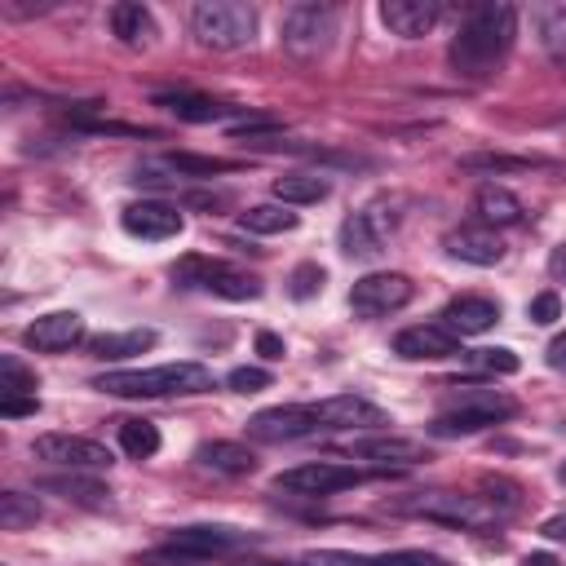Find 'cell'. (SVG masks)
Listing matches in <instances>:
<instances>
[{
  "label": "cell",
  "instance_id": "obj_22",
  "mask_svg": "<svg viewBox=\"0 0 566 566\" xmlns=\"http://www.w3.org/2000/svg\"><path fill=\"white\" fill-rule=\"evenodd\" d=\"M336 243H340V252L354 256V261H376V256L385 252V234L376 230V221H371L367 212H349V217L340 221Z\"/></svg>",
  "mask_w": 566,
  "mask_h": 566
},
{
  "label": "cell",
  "instance_id": "obj_9",
  "mask_svg": "<svg viewBox=\"0 0 566 566\" xmlns=\"http://www.w3.org/2000/svg\"><path fill=\"white\" fill-rule=\"evenodd\" d=\"M31 455L35 460H49L57 469H71V473H97V469H111V451L93 438H80V433H40L31 442Z\"/></svg>",
  "mask_w": 566,
  "mask_h": 566
},
{
  "label": "cell",
  "instance_id": "obj_46",
  "mask_svg": "<svg viewBox=\"0 0 566 566\" xmlns=\"http://www.w3.org/2000/svg\"><path fill=\"white\" fill-rule=\"evenodd\" d=\"M548 274H553V279H566V243L553 248V256H548Z\"/></svg>",
  "mask_w": 566,
  "mask_h": 566
},
{
  "label": "cell",
  "instance_id": "obj_4",
  "mask_svg": "<svg viewBox=\"0 0 566 566\" xmlns=\"http://www.w3.org/2000/svg\"><path fill=\"white\" fill-rule=\"evenodd\" d=\"M513 411H517V402L509 394H500V389H469L442 416H433L429 433L433 438H469V433H482V429L509 420Z\"/></svg>",
  "mask_w": 566,
  "mask_h": 566
},
{
  "label": "cell",
  "instance_id": "obj_5",
  "mask_svg": "<svg viewBox=\"0 0 566 566\" xmlns=\"http://www.w3.org/2000/svg\"><path fill=\"white\" fill-rule=\"evenodd\" d=\"M172 279L181 287H203L212 296H226V301H256L261 296V279L239 270V265H226V261H212V256H186Z\"/></svg>",
  "mask_w": 566,
  "mask_h": 566
},
{
  "label": "cell",
  "instance_id": "obj_39",
  "mask_svg": "<svg viewBox=\"0 0 566 566\" xmlns=\"http://www.w3.org/2000/svg\"><path fill=\"white\" fill-rule=\"evenodd\" d=\"M226 385H230L234 394H261V389H270V371H265V367H234V371L226 376Z\"/></svg>",
  "mask_w": 566,
  "mask_h": 566
},
{
  "label": "cell",
  "instance_id": "obj_47",
  "mask_svg": "<svg viewBox=\"0 0 566 566\" xmlns=\"http://www.w3.org/2000/svg\"><path fill=\"white\" fill-rule=\"evenodd\" d=\"M522 566H562V562H557L553 553H526V557H522Z\"/></svg>",
  "mask_w": 566,
  "mask_h": 566
},
{
  "label": "cell",
  "instance_id": "obj_43",
  "mask_svg": "<svg viewBox=\"0 0 566 566\" xmlns=\"http://www.w3.org/2000/svg\"><path fill=\"white\" fill-rule=\"evenodd\" d=\"M256 354L270 358V363H279V358L287 354V345H283V336H274V332H256Z\"/></svg>",
  "mask_w": 566,
  "mask_h": 566
},
{
  "label": "cell",
  "instance_id": "obj_25",
  "mask_svg": "<svg viewBox=\"0 0 566 566\" xmlns=\"http://www.w3.org/2000/svg\"><path fill=\"white\" fill-rule=\"evenodd\" d=\"M473 208H478L482 226H513V221H522V212H526V208H522V199H517L509 186H495V181L478 186Z\"/></svg>",
  "mask_w": 566,
  "mask_h": 566
},
{
  "label": "cell",
  "instance_id": "obj_41",
  "mask_svg": "<svg viewBox=\"0 0 566 566\" xmlns=\"http://www.w3.org/2000/svg\"><path fill=\"white\" fill-rule=\"evenodd\" d=\"M526 314H531V323H553V318H562V301H557V292H539V296L526 305Z\"/></svg>",
  "mask_w": 566,
  "mask_h": 566
},
{
  "label": "cell",
  "instance_id": "obj_1",
  "mask_svg": "<svg viewBox=\"0 0 566 566\" xmlns=\"http://www.w3.org/2000/svg\"><path fill=\"white\" fill-rule=\"evenodd\" d=\"M513 35H517V9L504 4V0H486V4H473L455 35H451V66L469 80H486L513 49Z\"/></svg>",
  "mask_w": 566,
  "mask_h": 566
},
{
  "label": "cell",
  "instance_id": "obj_30",
  "mask_svg": "<svg viewBox=\"0 0 566 566\" xmlns=\"http://www.w3.org/2000/svg\"><path fill=\"white\" fill-rule=\"evenodd\" d=\"M119 451L133 460H150L159 451V429L150 420H119Z\"/></svg>",
  "mask_w": 566,
  "mask_h": 566
},
{
  "label": "cell",
  "instance_id": "obj_48",
  "mask_svg": "<svg viewBox=\"0 0 566 566\" xmlns=\"http://www.w3.org/2000/svg\"><path fill=\"white\" fill-rule=\"evenodd\" d=\"M243 566H283V562H243Z\"/></svg>",
  "mask_w": 566,
  "mask_h": 566
},
{
  "label": "cell",
  "instance_id": "obj_3",
  "mask_svg": "<svg viewBox=\"0 0 566 566\" xmlns=\"http://www.w3.org/2000/svg\"><path fill=\"white\" fill-rule=\"evenodd\" d=\"M190 31L203 49H217V53L248 49L256 40V9L239 0H199L190 9Z\"/></svg>",
  "mask_w": 566,
  "mask_h": 566
},
{
  "label": "cell",
  "instance_id": "obj_23",
  "mask_svg": "<svg viewBox=\"0 0 566 566\" xmlns=\"http://www.w3.org/2000/svg\"><path fill=\"white\" fill-rule=\"evenodd\" d=\"M155 327H128V332H102V336H88V354L102 358V363H119V358H133V354H146L155 349Z\"/></svg>",
  "mask_w": 566,
  "mask_h": 566
},
{
  "label": "cell",
  "instance_id": "obj_42",
  "mask_svg": "<svg viewBox=\"0 0 566 566\" xmlns=\"http://www.w3.org/2000/svg\"><path fill=\"white\" fill-rule=\"evenodd\" d=\"M40 411V398L35 394H22V398H0V416L18 420V416H35Z\"/></svg>",
  "mask_w": 566,
  "mask_h": 566
},
{
  "label": "cell",
  "instance_id": "obj_40",
  "mask_svg": "<svg viewBox=\"0 0 566 566\" xmlns=\"http://www.w3.org/2000/svg\"><path fill=\"white\" fill-rule=\"evenodd\" d=\"M473 363L486 367V371H500V376H513L517 371V354L513 349H478Z\"/></svg>",
  "mask_w": 566,
  "mask_h": 566
},
{
  "label": "cell",
  "instance_id": "obj_45",
  "mask_svg": "<svg viewBox=\"0 0 566 566\" xmlns=\"http://www.w3.org/2000/svg\"><path fill=\"white\" fill-rule=\"evenodd\" d=\"M539 535H548V539H566V513H557V517H548V522L539 526Z\"/></svg>",
  "mask_w": 566,
  "mask_h": 566
},
{
  "label": "cell",
  "instance_id": "obj_24",
  "mask_svg": "<svg viewBox=\"0 0 566 566\" xmlns=\"http://www.w3.org/2000/svg\"><path fill=\"white\" fill-rule=\"evenodd\" d=\"M195 460H199L203 469H212V473H230V478H239V473H252V469H256V455H252L243 442H226V438L199 442Z\"/></svg>",
  "mask_w": 566,
  "mask_h": 566
},
{
  "label": "cell",
  "instance_id": "obj_20",
  "mask_svg": "<svg viewBox=\"0 0 566 566\" xmlns=\"http://www.w3.org/2000/svg\"><path fill=\"white\" fill-rule=\"evenodd\" d=\"M106 22H111V35H115L119 44H128V49H146V44L159 35L155 13H150L146 4H137V0H119V4H111Z\"/></svg>",
  "mask_w": 566,
  "mask_h": 566
},
{
  "label": "cell",
  "instance_id": "obj_13",
  "mask_svg": "<svg viewBox=\"0 0 566 566\" xmlns=\"http://www.w3.org/2000/svg\"><path fill=\"white\" fill-rule=\"evenodd\" d=\"M243 544H252L248 531H239V526H212V522L177 526L168 535V548H177L181 557H217V553H234Z\"/></svg>",
  "mask_w": 566,
  "mask_h": 566
},
{
  "label": "cell",
  "instance_id": "obj_31",
  "mask_svg": "<svg viewBox=\"0 0 566 566\" xmlns=\"http://www.w3.org/2000/svg\"><path fill=\"white\" fill-rule=\"evenodd\" d=\"M177 177H212V172H234L230 159H212V155H190V150H177L164 159Z\"/></svg>",
  "mask_w": 566,
  "mask_h": 566
},
{
  "label": "cell",
  "instance_id": "obj_38",
  "mask_svg": "<svg viewBox=\"0 0 566 566\" xmlns=\"http://www.w3.org/2000/svg\"><path fill=\"white\" fill-rule=\"evenodd\" d=\"M376 566H451V562L438 553H424V548H398V553H380Z\"/></svg>",
  "mask_w": 566,
  "mask_h": 566
},
{
  "label": "cell",
  "instance_id": "obj_7",
  "mask_svg": "<svg viewBox=\"0 0 566 566\" xmlns=\"http://www.w3.org/2000/svg\"><path fill=\"white\" fill-rule=\"evenodd\" d=\"M367 482L363 469L354 464H332V460H310V464H296V469H283L274 478V491H287V495H336V491H349Z\"/></svg>",
  "mask_w": 566,
  "mask_h": 566
},
{
  "label": "cell",
  "instance_id": "obj_44",
  "mask_svg": "<svg viewBox=\"0 0 566 566\" xmlns=\"http://www.w3.org/2000/svg\"><path fill=\"white\" fill-rule=\"evenodd\" d=\"M544 358H548V367H553V371H566V332H557V336L548 340Z\"/></svg>",
  "mask_w": 566,
  "mask_h": 566
},
{
  "label": "cell",
  "instance_id": "obj_18",
  "mask_svg": "<svg viewBox=\"0 0 566 566\" xmlns=\"http://www.w3.org/2000/svg\"><path fill=\"white\" fill-rule=\"evenodd\" d=\"M495 318H500V305L491 296H455L442 310V327L451 336H482L486 327H495Z\"/></svg>",
  "mask_w": 566,
  "mask_h": 566
},
{
  "label": "cell",
  "instance_id": "obj_34",
  "mask_svg": "<svg viewBox=\"0 0 566 566\" xmlns=\"http://www.w3.org/2000/svg\"><path fill=\"white\" fill-rule=\"evenodd\" d=\"M323 283H327V270H323V265H314V261H301V265L287 274V292H292L296 301L318 296V292H323Z\"/></svg>",
  "mask_w": 566,
  "mask_h": 566
},
{
  "label": "cell",
  "instance_id": "obj_12",
  "mask_svg": "<svg viewBox=\"0 0 566 566\" xmlns=\"http://www.w3.org/2000/svg\"><path fill=\"white\" fill-rule=\"evenodd\" d=\"M314 416H318V429H389V411L358 398V394H336V398H323V402H310Z\"/></svg>",
  "mask_w": 566,
  "mask_h": 566
},
{
  "label": "cell",
  "instance_id": "obj_19",
  "mask_svg": "<svg viewBox=\"0 0 566 566\" xmlns=\"http://www.w3.org/2000/svg\"><path fill=\"white\" fill-rule=\"evenodd\" d=\"M442 243H447V252L455 261H469V265H495L504 256V243H500V234L491 226H460Z\"/></svg>",
  "mask_w": 566,
  "mask_h": 566
},
{
  "label": "cell",
  "instance_id": "obj_14",
  "mask_svg": "<svg viewBox=\"0 0 566 566\" xmlns=\"http://www.w3.org/2000/svg\"><path fill=\"white\" fill-rule=\"evenodd\" d=\"M394 354L407 363H438V358H455L460 354V336H451L442 323H416L402 327L394 336Z\"/></svg>",
  "mask_w": 566,
  "mask_h": 566
},
{
  "label": "cell",
  "instance_id": "obj_15",
  "mask_svg": "<svg viewBox=\"0 0 566 566\" xmlns=\"http://www.w3.org/2000/svg\"><path fill=\"white\" fill-rule=\"evenodd\" d=\"M22 340H27V349H35V354H62V349H71V345L84 340V318H80L75 310L40 314V318L22 332Z\"/></svg>",
  "mask_w": 566,
  "mask_h": 566
},
{
  "label": "cell",
  "instance_id": "obj_29",
  "mask_svg": "<svg viewBox=\"0 0 566 566\" xmlns=\"http://www.w3.org/2000/svg\"><path fill=\"white\" fill-rule=\"evenodd\" d=\"M539 44H544V53L566 71V4L539 9Z\"/></svg>",
  "mask_w": 566,
  "mask_h": 566
},
{
  "label": "cell",
  "instance_id": "obj_11",
  "mask_svg": "<svg viewBox=\"0 0 566 566\" xmlns=\"http://www.w3.org/2000/svg\"><path fill=\"white\" fill-rule=\"evenodd\" d=\"M248 433L256 442H296V438H310L318 433V416L310 402H292V407H265L248 420Z\"/></svg>",
  "mask_w": 566,
  "mask_h": 566
},
{
  "label": "cell",
  "instance_id": "obj_35",
  "mask_svg": "<svg viewBox=\"0 0 566 566\" xmlns=\"http://www.w3.org/2000/svg\"><path fill=\"white\" fill-rule=\"evenodd\" d=\"M49 491H62L66 500H80V504H106V491L97 482H80V478H49L44 482Z\"/></svg>",
  "mask_w": 566,
  "mask_h": 566
},
{
  "label": "cell",
  "instance_id": "obj_27",
  "mask_svg": "<svg viewBox=\"0 0 566 566\" xmlns=\"http://www.w3.org/2000/svg\"><path fill=\"white\" fill-rule=\"evenodd\" d=\"M332 195V181L327 177H318V172H283V177H274V199L279 203H318V199H327Z\"/></svg>",
  "mask_w": 566,
  "mask_h": 566
},
{
  "label": "cell",
  "instance_id": "obj_49",
  "mask_svg": "<svg viewBox=\"0 0 566 566\" xmlns=\"http://www.w3.org/2000/svg\"><path fill=\"white\" fill-rule=\"evenodd\" d=\"M557 478H562V482H566V464H562V469H557Z\"/></svg>",
  "mask_w": 566,
  "mask_h": 566
},
{
  "label": "cell",
  "instance_id": "obj_2",
  "mask_svg": "<svg viewBox=\"0 0 566 566\" xmlns=\"http://www.w3.org/2000/svg\"><path fill=\"white\" fill-rule=\"evenodd\" d=\"M93 389L115 398H177V394H208L212 371L203 363H159V367H124L93 376Z\"/></svg>",
  "mask_w": 566,
  "mask_h": 566
},
{
  "label": "cell",
  "instance_id": "obj_21",
  "mask_svg": "<svg viewBox=\"0 0 566 566\" xmlns=\"http://www.w3.org/2000/svg\"><path fill=\"white\" fill-rule=\"evenodd\" d=\"M155 106H164L168 115H177L186 124H217V119L239 115V106H226V102H212V97H199V93H159Z\"/></svg>",
  "mask_w": 566,
  "mask_h": 566
},
{
  "label": "cell",
  "instance_id": "obj_8",
  "mask_svg": "<svg viewBox=\"0 0 566 566\" xmlns=\"http://www.w3.org/2000/svg\"><path fill=\"white\" fill-rule=\"evenodd\" d=\"M411 301V279L398 274V270H376V274H363L354 287H349V310L358 318H385L394 310H402Z\"/></svg>",
  "mask_w": 566,
  "mask_h": 566
},
{
  "label": "cell",
  "instance_id": "obj_28",
  "mask_svg": "<svg viewBox=\"0 0 566 566\" xmlns=\"http://www.w3.org/2000/svg\"><path fill=\"white\" fill-rule=\"evenodd\" d=\"M296 221L301 217L287 203H252L248 212H239V226L248 234H287V230H296Z\"/></svg>",
  "mask_w": 566,
  "mask_h": 566
},
{
  "label": "cell",
  "instance_id": "obj_10",
  "mask_svg": "<svg viewBox=\"0 0 566 566\" xmlns=\"http://www.w3.org/2000/svg\"><path fill=\"white\" fill-rule=\"evenodd\" d=\"M407 509L420 513V517L447 522V526H464V531H478V526H491V522L504 517L491 500H482V495H451V491H433V495H424V500H416Z\"/></svg>",
  "mask_w": 566,
  "mask_h": 566
},
{
  "label": "cell",
  "instance_id": "obj_17",
  "mask_svg": "<svg viewBox=\"0 0 566 566\" xmlns=\"http://www.w3.org/2000/svg\"><path fill=\"white\" fill-rule=\"evenodd\" d=\"M438 18H442V4H438V0H385V4H380V22H385L394 35H402V40L429 35V31L438 27Z\"/></svg>",
  "mask_w": 566,
  "mask_h": 566
},
{
  "label": "cell",
  "instance_id": "obj_6",
  "mask_svg": "<svg viewBox=\"0 0 566 566\" xmlns=\"http://www.w3.org/2000/svg\"><path fill=\"white\" fill-rule=\"evenodd\" d=\"M336 40V9L332 4H292L283 13V49L301 62H314Z\"/></svg>",
  "mask_w": 566,
  "mask_h": 566
},
{
  "label": "cell",
  "instance_id": "obj_37",
  "mask_svg": "<svg viewBox=\"0 0 566 566\" xmlns=\"http://www.w3.org/2000/svg\"><path fill=\"white\" fill-rule=\"evenodd\" d=\"M460 168H469V172H509V168H531V159H513V155H464Z\"/></svg>",
  "mask_w": 566,
  "mask_h": 566
},
{
  "label": "cell",
  "instance_id": "obj_36",
  "mask_svg": "<svg viewBox=\"0 0 566 566\" xmlns=\"http://www.w3.org/2000/svg\"><path fill=\"white\" fill-rule=\"evenodd\" d=\"M301 566H376V557L345 553V548H314V553L301 557Z\"/></svg>",
  "mask_w": 566,
  "mask_h": 566
},
{
  "label": "cell",
  "instance_id": "obj_32",
  "mask_svg": "<svg viewBox=\"0 0 566 566\" xmlns=\"http://www.w3.org/2000/svg\"><path fill=\"white\" fill-rule=\"evenodd\" d=\"M35 517H40L35 495H18V491L0 495V526H4V531H22V526H31Z\"/></svg>",
  "mask_w": 566,
  "mask_h": 566
},
{
  "label": "cell",
  "instance_id": "obj_16",
  "mask_svg": "<svg viewBox=\"0 0 566 566\" xmlns=\"http://www.w3.org/2000/svg\"><path fill=\"white\" fill-rule=\"evenodd\" d=\"M119 226H124L133 239H150V243H159V239L181 234V212L168 208V203L142 199V203H128V208L119 212Z\"/></svg>",
  "mask_w": 566,
  "mask_h": 566
},
{
  "label": "cell",
  "instance_id": "obj_26",
  "mask_svg": "<svg viewBox=\"0 0 566 566\" xmlns=\"http://www.w3.org/2000/svg\"><path fill=\"white\" fill-rule=\"evenodd\" d=\"M349 455L371 464H411L424 455V447L411 438H363V442H349Z\"/></svg>",
  "mask_w": 566,
  "mask_h": 566
},
{
  "label": "cell",
  "instance_id": "obj_33",
  "mask_svg": "<svg viewBox=\"0 0 566 566\" xmlns=\"http://www.w3.org/2000/svg\"><path fill=\"white\" fill-rule=\"evenodd\" d=\"M22 394H35V371L22 367L13 354L0 358V398H22Z\"/></svg>",
  "mask_w": 566,
  "mask_h": 566
}]
</instances>
